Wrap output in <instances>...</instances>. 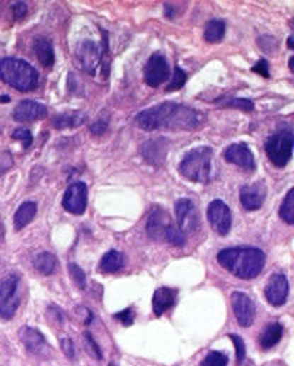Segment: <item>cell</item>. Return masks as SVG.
Segmentation results:
<instances>
[{"instance_id": "1", "label": "cell", "mask_w": 294, "mask_h": 366, "mask_svg": "<svg viewBox=\"0 0 294 366\" xmlns=\"http://www.w3.org/2000/svg\"><path fill=\"white\" fill-rule=\"evenodd\" d=\"M135 124L145 131H193L203 124V115L193 108L165 102L142 110L135 117Z\"/></svg>"}, {"instance_id": "2", "label": "cell", "mask_w": 294, "mask_h": 366, "mask_svg": "<svg viewBox=\"0 0 294 366\" xmlns=\"http://www.w3.org/2000/svg\"><path fill=\"white\" fill-rule=\"evenodd\" d=\"M220 265L230 274L242 280L256 278L266 263V256L261 248L231 247L224 248L217 256Z\"/></svg>"}, {"instance_id": "3", "label": "cell", "mask_w": 294, "mask_h": 366, "mask_svg": "<svg viewBox=\"0 0 294 366\" xmlns=\"http://www.w3.org/2000/svg\"><path fill=\"white\" fill-rule=\"evenodd\" d=\"M0 80L19 91H30L38 86V72L23 59L5 57L0 61Z\"/></svg>"}, {"instance_id": "4", "label": "cell", "mask_w": 294, "mask_h": 366, "mask_svg": "<svg viewBox=\"0 0 294 366\" xmlns=\"http://www.w3.org/2000/svg\"><path fill=\"white\" fill-rule=\"evenodd\" d=\"M212 149L206 146L191 149L180 164L181 176L193 183H209L212 176Z\"/></svg>"}, {"instance_id": "5", "label": "cell", "mask_w": 294, "mask_h": 366, "mask_svg": "<svg viewBox=\"0 0 294 366\" xmlns=\"http://www.w3.org/2000/svg\"><path fill=\"white\" fill-rule=\"evenodd\" d=\"M108 52V40L105 45H97L93 40H84L77 46V59L81 68L90 75L102 74V69L108 74L109 65L105 64V53Z\"/></svg>"}, {"instance_id": "6", "label": "cell", "mask_w": 294, "mask_h": 366, "mask_svg": "<svg viewBox=\"0 0 294 366\" xmlns=\"http://www.w3.org/2000/svg\"><path fill=\"white\" fill-rule=\"evenodd\" d=\"M265 150L268 158L272 161V164L284 168L293 155V130L284 128L266 140Z\"/></svg>"}, {"instance_id": "7", "label": "cell", "mask_w": 294, "mask_h": 366, "mask_svg": "<svg viewBox=\"0 0 294 366\" xmlns=\"http://www.w3.org/2000/svg\"><path fill=\"white\" fill-rule=\"evenodd\" d=\"M19 278L13 274L5 277L0 281V316L4 319H12L18 306H19V296H18Z\"/></svg>"}, {"instance_id": "8", "label": "cell", "mask_w": 294, "mask_h": 366, "mask_svg": "<svg viewBox=\"0 0 294 366\" xmlns=\"http://www.w3.org/2000/svg\"><path fill=\"white\" fill-rule=\"evenodd\" d=\"M208 219L213 231H217L220 236H227L231 229L232 215L231 209L222 200H212L208 206Z\"/></svg>"}, {"instance_id": "9", "label": "cell", "mask_w": 294, "mask_h": 366, "mask_svg": "<svg viewBox=\"0 0 294 366\" xmlns=\"http://www.w3.org/2000/svg\"><path fill=\"white\" fill-rule=\"evenodd\" d=\"M169 79V65L165 56L161 53H154L145 68V81L150 87H159Z\"/></svg>"}, {"instance_id": "10", "label": "cell", "mask_w": 294, "mask_h": 366, "mask_svg": "<svg viewBox=\"0 0 294 366\" xmlns=\"http://www.w3.org/2000/svg\"><path fill=\"white\" fill-rule=\"evenodd\" d=\"M175 215H176V227H179L183 233H191L199 228V212L196 205L188 199H180L175 203Z\"/></svg>"}, {"instance_id": "11", "label": "cell", "mask_w": 294, "mask_h": 366, "mask_svg": "<svg viewBox=\"0 0 294 366\" xmlns=\"http://www.w3.org/2000/svg\"><path fill=\"white\" fill-rule=\"evenodd\" d=\"M231 304L239 325L243 328H249L254 321V314H256L253 300L243 292H234L231 294Z\"/></svg>"}, {"instance_id": "12", "label": "cell", "mask_w": 294, "mask_h": 366, "mask_svg": "<svg viewBox=\"0 0 294 366\" xmlns=\"http://www.w3.org/2000/svg\"><path fill=\"white\" fill-rule=\"evenodd\" d=\"M64 207L72 215H83L87 207V185L84 183L71 184L62 200Z\"/></svg>"}, {"instance_id": "13", "label": "cell", "mask_w": 294, "mask_h": 366, "mask_svg": "<svg viewBox=\"0 0 294 366\" xmlns=\"http://www.w3.org/2000/svg\"><path fill=\"white\" fill-rule=\"evenodd\" d=\"M171 224L174 222L164 207H153L146 224L147 236L156 241L165 240V233Z\"/></svg>"}, {"instance_id": "14", "label": "cell", "mask_w": 294, "mask_h": 366, "mask_svg": "<svg viewBox=\"0 0 294 366\" xmlns=\"http://www.w3.org/2000/svg\"><path fill=\"white\" fill-rule=\"evenodd\" d=\"M290 292L288 280L283 274H273L266 287H265V297L272 306H283L287 302Z\"/></svg>"}, {"instance_id": "15", "label": "cell", "mask_w": 294, "mask_h": 366, "mask_svg": "<svg viewBox=\"0 0 294 366\" xmlns=\"http://www.w3.org/2000/svg\"><path fill=\"white\" fill-rule=\"evenodd\" d=\"M19 337H21L23 344L26 345V349L30 353H33L35 356H49L50 355V352H52L50 345L46 341L45 336L40 331L33 328V326H24L21 333H19Z\"/></svg>"}, {"instance_id": "16", "label": "cell", "mask_w": 294, "mask_h": 366, "mask_svg": "<svg viewBox=\"0 0 294 366\" xmlns=\"http://www.w3.org/2000/svg\"><path fill=\"white\" fill-rule=\"evenodd\" d=\"M266 199V185L264 181L243 185L240 188V202L246 210H258Z\"/></svg>"}, {"instance_id": "17", "label": "cell", "mask_w": 294, "mask_h": 366, "mask_svg": "<svg viewBox=\"0 0 294 366\" xmlns=\"http://www.w3.org/2000/svg\"><path fill=\"white\" fill-rule=\"evenodd\" d=\"M224 158L244 171H253L256 168L253 153L246 143H234L228 146L224 151Z\"/></svg>"}, {"instance_id": "18", "label": "cell", "mask_w": 294, "mask_h": 366, "mask_svg": "<svg viewBox=\"0 0 294 366\" xmlns=\"http://www.w3.org/2000/svg\"><path fill=\"white\" fill-rule=\"evenodd\" d=\"M47 115V108L35 101H23L13 109V120L18 122H33Z\"/></svg>"}, {"instance_id": "19", "label": "cell", "mask_w": 294, "mask_h": 366, "mask_svg": "<svg viewBox=\"0 0 294 366\" xmlns=\"http://www.w3.org/2000/svg\"><path fill=\"white\" fill-rule=\"evenodd\" d=\"M166 151H168V142L164 137L149 140L142 146L143 158L150 165H154V166H159L164 164Z\"/></svg>"}, {"instance_id": "20", "label": "cell", "mask_w": 294, "mask_h": 366, "mask_svg": "<svg viewBox=\"0 0 294 366\" xmlns=\"http://www.w3.org/2000/svg\"><path fill=\"white\" fill-rule=\"evenodd\" d=\"M175 302H176V290L168 287L158 288V290L154 292L153 300H152L154 315L162 316L165 312L171 309V307L175 304Z\"/></svg>"}, {"instance_id": "21", "label": "cell", "mask_w": 294, "mask_h": 366, "mask_svg": "<svg viewBox=\"0 0 294 366\" xmlns=\"http://www.w3.org/2000/svg\"><path fill=\"white\" fill-rule=\"evenodd\" d=\"M34 52L38 62L45 68H50L55 64V52L53 45L46 37H37L34 40Z\"/></svg>"}, {"instance_id": "22", "label": "cell", "mask_w": 294, "mask_h": 366, "mask_svg": "<svg viewBox=\"0 0 294 366\" xmlns=\"http://www.w3.org/2000/svg\"><path fill=\"white\" fill-rule=\"evenodd\" d=\"M53 125L57 130L75 128L86 122V115L83 112H69V113H59L53 118Z\"/></svg>"}, {"instance_id": "23", "label": "cell", "mask_w": 294, "mask_h": 366, "mask_svg": "<svg viewBox=\"0 0 294 366\" xmlns=\"http://www.w3.org/2000/svg\"><path fill=\"white\" fill-rule=\"evenodd\" d=\"M35 214H37V205L34 202H24L15 212V217H13L15 228L18 231L26 228L34 219Z\"/></svg>"}, {"instance_id": "24", "label": "cell", "mask_w": 294, "mask_h": 366, "mask_svg": "<svg viewBox=\"0 0 294 366\" xmlns=\"http://www.w3.org/2000/svg\"><path fill=\"white\" fill-rule=\"evenodd\" d=\"M283 331H284V330H283V325H281V324L273 322V324L266 325L265 330H264L262 334H261V338H259L262 349H265V350L272 349L273 345H276V344L281 340Z\"/></svg>"}, {"instance_id": "25", "label": "cell", "mask_w": 294, "mask_h": 366, "mask_svg": "<svg viewBox=\"0 0 294 366\" xmlns=\"http://www.w3.org/2000/svg\"><path fill=\"white\" fill-rule=\"evenodd\" d=\"M124 266V255L118 250H111V252L105 253L102 261H101V271L106 273V274H115L120 271V269Z\"/></svg>"}, {"instance_id": "26", "label": "cell", "mask_w": 294, "mask_h": 366, "mask_svg": "<svg viewBox=\"0 0 294 366\" xmlns=\"http://www.w3.org/2000/svg\"><path fill=\"white\" fill-rule=\"evenodd\" d=\"M33 263H34L35 271L42 275H52L56 271V266H57V261H56L55 255H52L49 252L38 253L34 258Z\"/></svg>"}, {"instance_id": "27", "label": "cell", "mask_w": 294, "mask_h": 366, "mask_svg": "<svg viewBox=\"0 0 294 366\" xmlns=\"http://www.w3.org/2000/svg\"><path fill=\"white\" fill-rule=\"evenodd\" d=\"M225 34V23L222 19H210V21L205 27V40L209 43H217L222 40Z\"/></svg>"}, {"instance_id": "28", "label": "cell", "mask_w": 294, "mask_h": 366, "mask_svg": "<svg viewBox=\"0 0 294 366\" xmlns=\"http://www.w3.org/2000/svg\"><path fill=\"white\" fill-rule=\"evenodd\" d=\"M280 217L287 224L290 225L294 224V188H290L285 199L283 200L280 206Z\"/></svg>"}, {"instance_id": "29", "label": "cell", "mask_w": 294, "mask_h": 366, "mask_svg": "<svg viewBox=\"0 0 294 366\" xmlns=\"http://www.w3.org/2000/svg\"><path fill=\"white\" fill-rule=\"evenodd\" d=\"M165 240L172 246L181 247L186 244V234L175 224H171L165 233Z\"/></svg>"}, {"instance_id": "30", "label": "cell", "mask_w": 294, "mask_h": 366, "mask_svg": "<svg viewBox=\"0 0 294 366\" xmlns=\"http://www.w3.org/2000/svg\"><path fill=\"white\" fill-rule=\"evenodd\" d=\"M68 269H69V275H71L72 281L75 282V285L80 287L81 290H84L86 285H87V278H86V274H84L83 269L78 266L77 263H69Z\"/></svg>"}, {"instance_id": "31", "label": "cell", "mask_w": 294, "mask_h": 366, "mask_svg": "<svg viewBox=\"0 0 294 366\" xmlns=\"http://www.w3.org/2000/svg\"><path fill=\"white\" fill-rule=\"evenodd\" d=\"M186 81H187V74L180 67H175L174 76H172V80H171V84L166 87V91H174V90L183 88Z\"/></svg>"}, {"instance_id": "32", "label": "cell", "mask_w": 294, "mask_h": 366, "mask_svg": "<svg viewBox=\"0 0 294 366\" xmlns=\"http://www.w3.org/2000/svg\"><path fill=\"white\" fill-rule=\"evenodd\" d=\"M228 358L221 352H210L202 362V366H227Z\"/></svg>"}, {"instance_id": "33", "label": "cell", "mask_w": 294, "mask_h": 366, "mask_svg": "<svg viewBox=\"0 0 294 366\" xmlns=\"http://www.w3.org/2000/svg\"><path fill=\"white\" fill-rule=\"evenodd\" d=\"M221 106H228V108H235V109H242L246 112H250L254 109V105L251 101L249 99H228L225 102L220 103Z\"/></svg>"}, {"instance_id": "34", "label": "cell", "mask_w": 294, "mask_h": 366, "mask_svg": "<svg viewBox=\"0 0 294 366\" xmlns=\"http://www.w3.org/2000/svg\"><path fill=\"white\" fill-rule=\"evenodd\" d=\"M12 139L21 142L24 149H28L33 144V134L27 128H18V130H15L12 132Z\"/></svg>"}, {"instance_id": "35", "label": "cell", "mask_w": 294, "mask_h": 366, "mask_svg": "<svg viewBox=\"0 0 294 366\" xmlns=\"http://www.w3.org/2000/svg\"><path fill=\"white\" fill-rule=\"evenodd\" d=\"M228 338L234 343L235 345V355H237V362L239 363H243L244 359H246V345H244V341L242 337L235 336V334H230Z\"/></svg>"}, {"instance_id": "36", "label": "cell", "mask_w": 294, "mask_h": 366, "mask_svg": "<svg viewBox=\"0 0 294 366\" xmlns=\"http://www.w3.org/2000/svg\"><path fill=\"white\" fill-rule=\"evenodd\" d=\"M84 341H86V345H87V349H89V353L94 358V359H97V360H102V350H101V348L99 345H97V343H96V340L93 338V336L90 334V333H84Z\"/></svg>"}, {"instance_id": "37", "label": "cell", "mask_w": 294, "mask_h": 366, "mask_svg": "<svg viewBox=\"0 0 294 366\" xmlns=\"http://www.w3.org/2000/svg\"><path fill=\"white\" fill-rule=\"evenodd\" d=\"M108 125H109V117L106 115L103 120V115H101L99 120L91 124L90 131L91 134H94V136H102V134H105V131L108 130Z\"/></svg>"}, {"instance_id": "38", "label": "cell", "mask_w": 294, "mask_h": 366, "mask_svg": "<svg viewBox=\"0 0 294 366\" xmlns=\"http://www.w3.org/2000/svg\"><path fill=\"white\" fill-rule=\"evenodd\" d=\"M11 11H12L15 21H21V19H24L28 13V6L24 2H15V4H12Z\"/></svg>"}, {"instance_id": "39", "label": "cell", "mask_w": 294, "mask_h": 366, "mask_svg": "<svg viewBox=\"0 0 294 366\" xmlns=\"http://www.w3.org/2000/svg\"><path fill=\"white\" fill-rule=\"evenodd\" d=\"M115 318L120 322H123L125 326H130L134 324V312L131 307H127V309H124L123 312H118L115 315Z\"/></svg>"}, {"instance_id": "40", "label": "cell", "mask_w": 294, "mask_h": 366, "mask_svg": "<svg viewBox=\"0 0 294 366\" xmlns=\"http://www.w3.org/2000/svg\"><path fill=\"white\" fill-rule=\"evenodd\" d=\"M61 348H62V352H64L69 359H74V358H75V348H74V343H72L71 338H68V337L61 338Z\"/></svg>"}, {"instance_id": "41", "label": "cell", "mask_w": 294, "mask_h": 366, "mask_svg": "<svg viewBox=\"0 0 294 366\" xmlns=\"http://www.w3.org/2000/svg\"><path fill=\"white\" fill-rule=\"evenodd\" d=\"M251 71L253 72H258L259 75L265 76V79H269V65L265 59H261L256 65L251 67Z\"/></svg>"}, {"instance_id": "42", "label": "cell", "mask_w": 294, "mask_h": 366, "mask_svg": "<svg viewBox=\"0 0 294 366\" xmlns=\"http://www.w3.org/2000/svg\"><path fill=\"white\" fill-rule=\"evenodd\" d=\"M293 42H294V38H293V35H290L288 37V40H287V46H288V49H294V45H293Z\"/></svg>"}, {"instance_id": "43", "label": "cell", "mask_w": 294, "mask_h": 366, "mask_svg": "<svg viewBox=\"0 0 294 366\" xmlns=\"http://www.w3.org/2000/svg\"><path fill=\"white\" fill-rule=\"evenodd\" d=\"M9 101H11L9 96H0V103H4V102H9Z\"/></svg>"}, {"instance_id": "44", "label": "cell", "mask_w": 294, "mask_h": 366, "mask_svg": "<svg viewBox=\"0 0 294 366\" xmlns=\"http://www.w3.org/2000/svg\"><path fill=\"white\" fill-rule=\"evenodd\" d=\"M288 67H290V71L293 72V71H294V57H290V61H288Z\"/></svg>"}, {"instance_id": "45", "label": "cell", "mask_w": 294, "mask_h": 366, "mask_svg": "<svg viewBox=\"0 0 294 366\" xmlns=\"http://www.w3.org/2000/svg\"><path fill=\"white\" fill-rule=\"evenodd\" d=\"M108 366H116V365H115V363H111V365H108Z\"/></svg>"}]
</instances>
